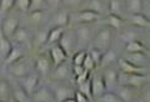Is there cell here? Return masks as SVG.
Instances as JSON below:
<instances>
[{
    "mask_svg": "<svg viewBox=\"0 0 150 102\" xmlns=\"http://www.w3.org/2000/svg\"><path fill=\"white\" fill-rule=\"evenodd\" d=\"M144 4H146V3H150V0H143Z\"/></svg>",
    "mask_w": 150,
    "mask_h": 102,
    "instance_id": "obj_51",
    "label": "cell"
},
{
    "mask_svg": "<svg viewBox=\"0 0 150 102\" xmlns=\"http://www.w3.org/2000/svg\"><path fill=\"white\" fill-rule=\"evenodd\" d=\"M45 13L46 10H40V11H29L28 14V19H29L30 24L33 26H39L45 19Z\"/></svg>",
    "mask_w": 150,
    "mask_h": 102,
    "instance_id": "obj_33",
    "label": "cell"
},
{
    "mask_svg": "<svg viewBox=\"0 0 150 102\" xmlns=\"http://www.w3.org/2000/svg\"><path fill=\"white\" fill-rule=\"evenodd\" d=\"M86 54H88V51H85L84 49H80V50L75 51L74 56H73V65H83L84 59H85Z\"/></svg>",
    "mask_w": 150,
    "mask_h": 102,
    "instance_id": "obj_40",
    "label": "cell"
},
{
    "mask_svg": "<svg viewBox=\"0 0 150 102\" xmlns=\"http://www.w3.org/2000/svg\"><path fill=\"white\" fill-rule=\"evenodd\" d=\"M8 68L9 73L14 77V78H20L26 76L28 73H30L33 71V65L29 57L23 56L16 61H14L11 64H9L8 66H5Z\"/></svg>",
    "mask_w": 150,
    "mask_h": 102,
    "instance_id": "obj_1",
    "label": "cell"
},
{
    "mask_svg": "<svg viewBox=\"0 0 150 102\" xmlns=\"http://www.w3.org/2000/svg\"><path fill=\"white\" fill-rule=\"evenodd\" d=\"M84 71H85V68H84L83 65H73V76L74 77L81 75Z\"/></svg>",
    "mask_w": 150,
    "mask_h": 102,
    "instance_id": "obj_47",
    "label": "cell"
},
{
    "mask_svg": "<svg viewBox=\"0 0 150 102\" xmlns=\"http://www.w3.org/2000/svg\"><path fill=\"white\" fill-rule=\"evenodd\" d=\"M118 73H119V70H116L112 65L105 67V71L101 76L106 86V90H114L118 86Z\"/></svg>",
    "mask_w": 150,
    "mask_h": 102,
    "instance_id": "obj_15",
    "label": "cell"
},
{
    "mask_svg": "<svg viewBox=\"0 0 150 102\" xmlns=\"http://www.w3.org/2000/svg\"><path fill=\"white\" fill-rule=\"evenodd\" d=\"M90 78V71H88L85 70L81 75H79L75 77V82H76V85H79V83H83V82H85L86 80H89Z\"/></svg>",
    "mask_w": 150,
    "mask_h": 102,
    "instance_id": "obj_45",
    "label": "cell"
},
{
    "mask_svg": "<svg viewBox=\"0 0 150 102\" xmlns=\"http://www.w3.org/2000/svg\"><path fill=\"white\" fill-rule=\"evenodd\" d=\"M88 54H89V56L91 57L93 61L95 62L96 66H99L100 60H101V56H103V51H100L99 49H96V48H91L90 50L88 51Z\"/></svg>",
    "mask_w": 150,
    "mask_h": 102,
    "instance_id": "obj_41",
    "label": "cell"
},
{
    "mask_svg": "<svg viewBox=\"0 0 150 102\" xmlns=\"http://www.w3.org/2000/svg\"><path fill=\"white\" fill-rule=\"evenodd\" d=\"M143 14H144V15L146 16L148 19L150 20V3L144 4V8H143Z\"/></svg>",
    "mask_w": 150,
    "mask_h": 102,
    "instance_id": "obj_49",
    "label": "cell"
},
{
    "mask_svg": "<svg viewBox=\"0 0 150 102\" xmlns=\"http://www.w3.org/2000/svg\"><path fill=\"white\" fill-rule=\"evenodd\" d=\"M11 48H13L11 40L6 38V36L0 31V60H5L8 54L10 52Z\"/></svg>",
    "mask_w": 150,
    "mask_h": 102,
    "instance_id": "obj_29",
    "label": "cell"
},
{
    "mask_svg": "<svg viewBox=\"0 0 150 102\" xmlns=\"http://www.w3.org/2000/svg\"><path fill=\"white\" fill-rule=\"evenodd\" d=\"M49 56H50V60H51V62H53L54 66L60 65L64 61H67V59H68L67 52L63 50V48L59 44L51 45V48L49 50Z\"/></svg>",
    "mask_w": 150,
    "mask_h": 102,
    "instance_id": "obj_18",
    "label": "cell"
},
{
    "mask_svg": "<svg viewBox=\"0 0 150 102\" xmlns=\"http://www.w3.org/2000/svg\"><path fill=\"white\" fill-rule=\"evenodd\" d=\"M75 35H76L78 49H84L93 40V30L88 24H79L75 27Z\"/></svg>",
    "mask_w": 150,
    "mask_h": 102,
    "instance_id": "obj_7",
    "label": "cell"
},
{
    "mask_svg": "<svg viewBox=\"0 0 150 102\" xmlns=\"http://www.w3.org/2000/svg\"><path fill=\"white\" fill-rule=\"evenodd\" d=\"M128 20L130 21L131 25L140 27V29H150V20L146 16L144 15L143 13L139 14H130Z\"/></svg>",
    "mask_w": 150,
    "mask_h": 102,
    "instance_id": "obj_24",
    "label": "cell"
},
{
    "mask_svg": "<svg viewBox=\"0 0 150 102\" xmlns=\"http://www.w3.org/2000/svg\"><path fill=\"white\" fill-rule=\"evenodd\" d=\"M144 1L143 0H125V9L128 14H139L143 13Z\"/></svg>",
    "mask_w": 150,
    "mask_h": 102,
    "instance_id": "obj_32",
    "label": "cell"
},
{
    "mask_svg": "<svg viewBox=\"0 0 150 102\" xmlns=\"http://www.w3.org/2000/svg\"><path fill=\"white\" fill-rule=\"evenodd\" d=\"M13 101L11 85L6 78H0V102Z\"/></svg>",
    "mask_w": 150,
    "mask_h": 102,
    "instance_id": "obj_27",
    "label": "cell"
},
{
    "mask_svg": "<svg viewBox=\"0 0 150 102\" xmlns=\"http://www.w3.org/2000/svg\"><path fill=\"white\" fill-rule=\"evenodd\" d=\"M30 101L35 102H54L55 97L50 86H38L30 96Z\"/></svg>",
    "mask_w": 150,
    "mask_h": 102,
    "instance_id": "obj_10",
    "label": "cell"
},
{
    "mask_svg": "<svg viewBox=\"0 0 150 102\" xmlns=\"http://www.w3.org/2000/svg\"><path fill=\"white\" fill-rule=\"evenodd\" d=\"M49 24L53 26H64L67 27L70 25V13L67 8H58L51 17L49 19Z\"/></svg>",
    "mask_w": 150,
    "mask_h": 102,
    "instance_id": "obj_9",
    "label": "cell"
},
{
    "mask_svg": "<svg viewBox=\"0 0 150 102\" xmlns=\"http://www.w3.org/2000/svg\"><path fill=\"white\" fill-rule=\"evenodd\" d=\"M79 91L83 92L85 96H88L89 100H93V96H91V85H90V78L86 80L85 82L83 83H79Z\"/></svg>",
    "mask_w": 150,
    "mask_h": 102,
    "instance_id": "obj_39",
    "label": "cell"
},
{
    "mask_svg": "<svg viewBox=\"0 0 150 102\" xmlns=\"http://www.w3.org/2000/svg\"><path fill=\"white\" fill-rule=\"evenodd\" d=\"M140 89H143L142 92H140V96L138 99L140 101H145V102H150V85L146 82L144 86H142Z\"/></svg>",
    "mask_w": 150,
    "mask_h": 102,
    "instance_id": "obj_43",
    "label": "cell"
},
{
    "mask_svg": "<svg viewBox=\"0 0 150 102\" xmlns=\"http://www.w3.org/2000/svg\"><path fill=\"white\" fill-rule=\"evenodd\" d=\"M68 27V26H67ZM67 27L64 26H53L51 29H49L48 32V41H46V45H53V44H58L60 38L63 36L64 31Z\"/></svg>",
    "mask_w": 150,
    "mask_h": 102,
    "instance_id": "obj_28",
    "label": "cell"
},
{
    "mask_svg": "<svg viewBox=\"0 0 150 102\" xmlns=\"http://www.w3.org/2000/svg\"><path fill=\"white\" fill-rule=\"evenodd\" d=\"M90 85H91V96L93 100H98L99 97L106 91V86L104 83L101 75H95L90 78Z\"/></svg>",
    "mask_w": 150,
    "mask_h": 102,
    "instance_id": "obj_16",
    "label": "cell"
},
{
    "mask_svg": "<svg viewBox=\"0 0 150 102\" xmlns=\"http://www.w3.org/2000/svg\"><path fill=\"white\" fill-rule=\"evenodd\" d=\"M58 44L63 48V50L67 52L68 56L73 55L78 50V41H76V35H75V30L71 29V27H67Z\"/></svg>",
    "mask_w": 150,
    "mask_h": 102,
    "instance_id": "obj_5",
    "label": "cell"
},
{
    "mask_svg": "<svg viewBox=\"0 0 150 102\" xmlns=\"http://www.w3.org/2000/svg\"><path fill=\"white\" fill-rule=\"evenodd\" d=\"M19 24L20 21L16 16H13V15H8L3 19V22H1V27H0V31L3 32L6 38L11 39L13 34L15 32V30L19 27Z\"/></svg>",
    "mask_w": 150,
    "mask_h": 102,
    "instance_id": "obj_13",
    "label": "cell"
},
{
    "mask_svg": "<svg viewBox=\"0 0 150 102\" xmlns=\"http://www.w3.org/2000/svg\"><path fill=\"white\" fill-rule=\"evenodd\" d=\"M24 45H13V48L10 50V52L8 54V56L5 57V60H4V65L5 66H8L9 64H11L14 61H16V60H19L20 57L23 56H25L24 55V48H23Z\"/></svg>",
    "mask_w": 150,
    "mask_h": 102,
    "instance_id": "obj_26",
    "label": "cell"
},
{
    "mask_svg": "<svg viewBox=\"0 0 150 102\" xmlns=\"http://www.w3.org/2000/svg\"><path fill=\"white\" fill-rule=\"evenodd\" d=\"M96 101H101V102H123L114 90H106Z\"/></svg>",
    "mask_w": 150,
    "mask_h": 102,
    "instance_id": "obj_35",
    "label": "cell"
},
{
    "mask_svg": "<svg viewBox=\"0 0 150 102\" xmlns=\"http://www.w3.org/2000/svg\"><path fill=\"white\" fill-rule=\"evenodd\" d=\"M40 10H48L46 0H30L29 11H40Z\"/></svg>",
    "mask_w": 150,
    "mask_h": 102,
    "instance_id": "obj_36",
    "label": "cell"
},
{
    "mask_svg": "<svg viewBox=\"0 0 150 102\" xmlns=\"http://www.w3.org/2000/svg\"><path fill=\"white\" fill-rule=\"evenodd\" d=\"M124 59L126 61L131 62L133 65H137L139 67H145L149 61L148 55L145 54L144 51H140V52H128L124 56Z\"/></svg>",
    "mask_w": 150,
    "mask_h": 102,
    "instance_id": "obj_19",
    "label": "cell"
},
{
    "mask_svg": "<svg viewBox=\"0 0 150 102\" xmlns=\"http://www.w3.org/2000/svg\"><path fill=\"white\" fill-rule=\"evenodd\" d=\"M48 32H49V29H46V27H39L34 34V36H31V44L35 49H40L44 45H46Z\"/></svg>",
    "mask_w": 150,
    "mask_h": 102,
    "instance_id": "obj_21",
    "label": "cell"
},
{
    "mask_svg": "<svg viewBox=\"0 0 150 102\" xmlns=\"http://www.w3.org/2000/svg\"><path fill=\"white\" fill-rule=\"evenodd\" d=\"M143 44H144V46H145V49L150 51V35L146 36V39H145V43H143Z\"/></svg>",
    "mask_w": 150,
    "mask_h": 102,
    "instance_id": "obj_50",
    "label": "cell"
},
{
    "mask_svg": "<svg viewBox=\"0 0 150 102\" xmlns=\"http://www.w3.org/2000/svg\"><path fill=\"white\" fill-rule=\"evenodd\" d=\"M148 81L149 78L145 73H126L121 72L120 70L118 73V85H126L135 87V89H140Z\"/></svg>",
    "mask_w": 150,
    "mask_h": 102,
    "instance_id": "obj_3",
    "label": "cell"
},
{
    "mask_svg": "<svg viewBox=\"0 0 150 102\" xmlns=\"http://www.w3.org/2000/svg\"><path fill=\"white\" fill-rule=\"evenodd\" d=\"M10 40L13 41V43L19 44V45H26V44L31 43V34H30V31H29L28 27L19 25V27L13 34Z\"/></svg>",
    "mask_w": 150,
    "mask_h": 102,
    "instance_id": "obj_17",
    "label": "cell"
},
{
    "mask_svg": "<svg viewBox=\"0 0 150 102\" xmlns=\"http://www.w3.org/2000/svg\"><path fill=\"white\" fill-rule=\"evenodd\" d=\"M71 76H73V65L68 64L67 61L54 66V68H51V72L49 75L51 81H58V82L70 81Z\"/></svg>",
    "mask_w": 150,
    "mask_h": 102,
    "instance_id": "obj_4",
    "label": "cell"
},
{
    "mask_svg": "<svg viewBox=\"0 0 150 102\" xmlns=\"http://www.w3.org/2000/svg\"><path fill=\"white\" fill-rule=\"evenodd\" d=\"M83 66H84V68L85 70H88V71H94V68L96 67V65H95V62L91 60V57L89 56V54H86V56H85V59H84V62H83Z\"/></svg>",
    "mask_w": 150,
    "mask_h": 102,
    "instance_id": "obj_44",
    "label": "cell"
},
{
    "mask_svg": "<svg viewBox=\"0 0 150 102\" xmlns=\"http://www.w3.org/2000/svg\"><path fill=\"white\" fill-rule=\"evenodd\" d=\"M35 71L39 73V76H49L53 68V62H51L50 57L45 56V55H39L34 62Z\"/></svg>",
    "mask_w": 150,
    "mask_h": 102,
    "instance_id": "obj_12",
    "label": "cell"
},
{
    "mask_svg": "<svg viewBox=\"0 0 150 102\" xmlns=\"http://www.w3.org/2000/svg\"><path fill=\"white\" fill-rule=\"evenodd\" d=\"M14 1L15 0H0V14L5 15L14 8Z\"/></svg>",
    "mask_w": 150,
    "mask_h": 102,
    "instance_id": "obj_42",
    "label": "cell"
},
{
    "mask_svg": "<svg viewBox=\"0 0 150 102\" xmlns=\"http://www.w3.org/2000/svg\"><path fill=\"white\" fill-rule=\"evenodd\" d=\"M56 82L55 85H51V90H53V94L55 97V101H59V102H75L74 99V90L70 87L69 85H64L63 82H58V81H54Z\"/></svg>",
    "mask_w": 150,
    "mask_h": 102,
    "instance_id": "obj_6",
    "label": "cell"
},
{
    "mask_svg": "<svg viewBox=\"0 0 150 102\" xmlns=\"http://www.w3.org/2000/svg\"><path fill=\"white\" fill-rule=\"evenodd\" d=\"M140 89H135V87L126 86V85H118L114 89V91L120 97V100L124 101V102H129V101L138 99V91Z\"/></svg>",
    "mask_w": 150,
    "mask_h": 102,
    "instance_id": "obj_14",
    "label": "cell"
},
{
    "mask_svg": "<svg viewBox=\"0 0 150 102\" xmlns=\"http://www.w3.org/2000/svg\"><path fill=\"white\" fill-rule=\"evenodd\" d=\"M81 9H88V10L95 11L98 14H100V15H104L108 8L103 0H85Z\"/></svg>",
    "mask_w": 150,
    "mask_h": 102,
    "instance_id": "obj_25",
    "label": "cell"
},
{
    "mask_svg": "<svg viewBox=\"0 0 150 102\" xmlns=\"http://www.w3.org/2000/svg\"><path fill=\"white\" fill-rule=\"evenodd\" d=\"M115 62H116V54H115V51H112L111 49H108L106 51L103 52V56H101L99 66L101 68H105L108 66H111V65L115 64Z\"/></svg>",
    "mask_w": 150,
    "mask_h": 102,
    "instance_id": "obj_31",
    "label": "cell"
},
{
    "mask_svg": "<svg viewBox=\"0 0 150 102\" xmlns=\"http://www.w3.org/2000/svg\"><path fill=\"white\" fill-rule=\"evenodd\" d=\"M108 14H114L124 17L126 9H125V0H109L108 3Z\"/></svg>",
    "mask_w": 150,
    "mask_h": 102,
    "instance_id": "obj_23",
    "label": "cell"
},
{
    "mask_svg": "<svg viewBox=\"0 0 150 102\" xmlns=\"http://www.w3.org/2000/svg\"><path fill=\"white\" fill-rule=\"evenodd\" d=\"M125 51H126V52H140V51H144V52H145L146 49H145V46H144V44L142 43V41L134 39V40L126 41Z\"/></svg>",
    "mask_w": 150,
    "mask_h": 102,
    "instance_id": "obj_34",
    "label": "cell"
},
{
    "mask_svg": "<svg viewBox=\"0 0 150 102\" xmlns=\"http://www.w3.org/2000/svg\"><path fill=\"white\" fill-rule=\"evenodd\" d=\"M11 85V96L13 101H19V102H26L30 101V96L26 94V91L23 89V86L19 83V81L15 78V82H10Z\"/></svg>",
    "mask_w": 150,
    "mask_h": 102,
    "instance_id": "obj_20",
    "label": "cell"
},
{
    "mask_svg": "<svg viewBox=\"0 0 150 102\" xmlns=\"http://www.w3.org/2000/svg\"><path fill=\"white\" fill-rule=\"evenodd\" d=\"M46 5L51 9H58L62 5V0H46Z\"/></svg>",
    "mask_w": 150,
    "mask_h": 102,
    "instance_id": "obj_48",
    "label": "cell"
},
{
    "mask_svg": "<svg viewBox=\"0 0 150 102\" xmlns=\"http://www.w3.org/2000/svg\"><path fill=\"white\" fill-rule=\"evenodd\" d=\"M112 41V29L109 26H104L93 36V48L99 49L100 51H106L108 49H110Z\"/></svg>",
    "mask_w": 150,
    "mask_h": 102,
    "instance_id": "obj_2",
    "label": "cell"
},
{
    "mask_svg": "<svg viewBox=\"0 0 150 102\" xmlns=\"http://www.w3.org/2000/svg\"><path fill=\"white\" fill-rule=\"evenodd\" d=\"M16 80L23 86V89L26 91V94L29 95V96H31V94L38 89V86H39L40 76H39V73H38L36 71L35 72L31 71L30 73H28L26 76L20 77V78H16Z\"/></svg>",
    "mask_w": 150,
    "mask_h": 102,
    "instance_id": "obj_8",
    "label": "cell"
},
{
    "mask_svg": "<svg viewBox=\"0 0 150 102\" xmlns=\"http://www.w3.org/2000/svg\"><path fill=\"white\" fill-rule=\"evenodd\" d=\"M14 8H16L21 13H29L30 10V0H15L14 1Z\"/></svg>",
    "mask_w": 150,
    "mask_h": 102,
    "instance_id": "obj_38",
    "label": "cell"
},
{
    "mask_svg": "<svg viewBox=\"0 0 150 102\" xmlns=\"http://www.w3.org/2000/svg\"><path fill=\"white\" fill-rule=\"evenodd\" d=\"M100 17H101L100 14L91 11V10H88V9H81V10H79L75 15H71V14H70V20L75 19L79 24H91V22L98 21Z\"/></svg>",
    "mask_w": 150,
    "mask_h": 102,
    "instance_id": "obj_11",
    "label": "cell"
},
{
    "mask_svg": "<svg viewBox=\"0 0 150 102\" xmlns=\"http://www.w3.org/2000/svg\"><path fill=\"white\" fill-rule=\"evenodd\" d=\"M85 0H62V4L67 9H81Z\"/></svg>",
    "mask_w": 150,
    "mask_h": 102,
    "instance_id": "obj_37",
    "label": "cell"
},
{
    "mask_svg": "<svg viewBox=\"0 0 150 102\" xmlns=\"http://www.w3.org/2000/svg\"><path fill=\"white\" fill-rule=\"evenodd\" d=\"M105 24H106V26L111 27V29L119 30L125 25V20H124V17H121V16L114 15V14H108L105 17Z\"/></svg>",
    "mask_w": 150,
    "mask_h": 102,
    "instance_id": "obj_30",
    "label": "cell"
},
{
    "mask_svg": "<svg viewBox=\"0 0 150 102\" xmlns=\"http://www.w3.org/2000/svg\"><path fill=\"white\" fill-rule=\"evenodd\" d=\"M74 99H75V102H88V101H90L88 99V96H85L80 91H75L74 92Z\"/></svg>",
    "mask_w": 150,
    "mask_h": 102,
    "instance_id": "obj_46",
    "label": "cell"
},
{
    "mask_svg": "<svg viewBox=\"0 0 150 102\" xmlns=\"http://www.w3.org/2000/svg\"><path fill=\"white\" fill-rule=\"evenodd\" d=\"M118 65H119V70L126 73H145V71H146L145 67H139L137 65H133L131 62L126 61L124 57H120L118 60Z\"/></svg>",
    "mask_w": 150,
    "mask_h": 102,
    "instance_id": "obj_22",
    "label": "cell"
}]
</instances>
